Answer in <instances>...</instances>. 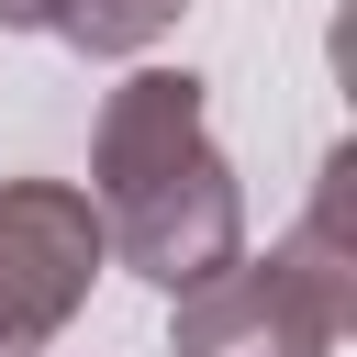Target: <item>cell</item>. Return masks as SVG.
I'll return each instance as SVG.
<instances>
[{
  "instance_id": "5b68a950",
  "label": "cell",
  "mask_w": 357,
  "mask_h": 357,
  "mask_svg": "<svg viewBox=\"0 0 357 357\" xmlns=\"http://www.w3.org/2000/svg\"><path fill=\"white\" fill-rule=\"evenodd\" d=\"M56 22V0H0V33H45Z\"/></svg>"
},
{
  "instance_id": "3957f363",
  "label": "cell",
  "mask_w": 357,
  "mask_h": 357,
  "mask_svg": "<svg viewBox=\"0 0 357 357\" xmlns=\"http://www.w3.org/2000/svg\"><path fill=\"white\" fill-rule=\"evenodd\" d=\"M112 268L100 201L78 178H0V357L56 346Z\"/></svg>"
},
{
  "instance_id": "7a4b0ae2",
  "label": "cell",
  "mask_w": 357,
  "mask_h": 357,
  "mask_svg": "<svg viewBox=\"0 0 357 357\" xmlns=\"http://www.w3.org/2000/svg\"><path fill=\"white\" fill-rule=\"evenodd\" d=\"M346 324H357V279H346V234H335V167L268 257H223L212 279L167 290L178 357H335Z\"/></svg>"
},
{
  "instance_id": "8992f818",
  "label": "cell",
  "mask_w": 357,
  "mask_h": 357,
  "mask_svg": "<svg viewBox=\"0 0 357 357\" xmlns=\"http://www.w3.org/2000/svg\"><path fill=\"white\" fill-rule=\"evenodd\" d=\"M33 357H45V346H33Z\"/></svg>"
},
{
  "instance_id": "6da1fadb",
  "label": "cell",
  "mask_w": 357,
  "mask_h": 357,
  "mask_svg": "<svg viewBox=\"0 0 357 357\" xmlns=\"http://www.w3.org/2000/svg\"><path fill=\"white\" fill-rule=\"evenodd\" d=\"M89 201H100L112 257L156 290H190L223 257H245V190H234V156L212 145V112H201L190 67H134L100 100Z\"/></svg>"
},
{
  "instance_id": "277c9868",
  "label": "cell",
  "mask_w": 357,
  "mask_h": 357,
  "mask_svg": "<svg viewBox=\"0 0 357 357\" xmlns=\"http://www.w3.org/2000/svg\"><path fill=\"white\" fill-rule=\"evenodd\" d=\"M190 0H56V45H78V56H145L167 22H178Z\"/></svg>"
}]
</instances>
